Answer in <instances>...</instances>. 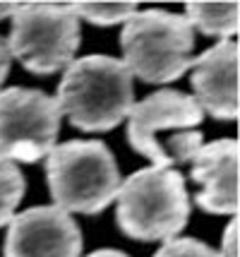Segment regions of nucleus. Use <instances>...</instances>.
Wrapping results in <instances>:
<instances>
[{"label":"nucleus","instance_id":"15","mask_svg":"<svg viewBox=\"0 0 240 257\" xmlns=\"http://www.w3.org/2000/svg\"><path fill=\"white\" fill-rule=\"evenodd\" d=\"M238 226H235V219H230L226 231H223V238H221V250H218V257H238Z\"/></svg>","mask_w":240,"mask_h":257},{"label":"nucleus","instance_id":"11","mask_svg":"<svg viewBox=\"0 0 240 257\" xmlns=\"http://www.w3.org/2000/svg\"><path fill=\"white\" fill-rule=\"evenodd\" d=\"M185 20L192 29L226 41L238 32V3H187Z\"/></svg>","mask_w":240,"mask_h":257},{"label":"nucleus","instance_id":"1","mask_svg":"<svg viewBox=\"0 0 240 257\" xmlns=\"http://www.w3.org/2000/svg\"><path fill=\"white\" fill-rule=\"evenodd\" d=\"M56 101L60 115H68L75 127L87 133L113 130L135 103L132 75L118 58H77L65 67Z\"/></svg>","mask_w":240,"mask_h":257},{"label":"nucleus","instance_id":"14","mask_svg":"<svg viewBox=\"0 0 240 257\" xmlns=\"http://www.w3.org/2000/svg\"><path fill=\"white\" fill-rule=\"evenodd\" d=\"M154 257H218V252L197 238H173L166 240Z\"/></svg>","mask_w":240,"mask_h":257},{"label":"nucleus","instance_id":"2","mask_svg":"<svg viewBox=\"0 0 240 257\" xmlns=\"http://www.w3.org/2000/svg\"><path fill=\"white\" fill-rule=\"evenodd\" d=\"M190 195L173 168H139L115 195V221L132 240H173L187 226Z\"/></svg>","mask_w":240,"mask_h":257},{"label":"nucleus","instance_id":"7","mask_svg":"<svg viewBox=\"0 0 240 257\" xmlns=\"http://www.w3.org/2000/svg\"><path fill=\"white\" fill-rule=\"evenodd\" d=\"M202 118L204 111L194 96L178 89H159L132 103L127 113V140L137 154L151 159L156 168H171L163 149L178 133L202 123Z\"/></svg>","mask_w":240,"mask_h":257},{"label":"nucleus","instance_id":"18","mask_svg":"<svg viewBox=\"0 0 240 257\" xmlns=\"http://www.w3.org/2000/svg\"><path fill=\"white\" fill-rule=\"evenodd\" d=\"M17 5H20V3H0V20L12 17V12L17 10Z\"/></svg>","mask_w":240,"mask_h":257},{"label":"nucleus","instance_id":"10","mask_svg":"<svg viewBox=\"0 0 240 257\" xmlns=\"http://www.w3.org/2000/svg\"><path fill=\"white\" fill-rule=\"evenodd\" d=\"M192 89L199 108L216 120L238 118V44L226 39L192 63Z\"/></svg>","mask_w":240,"mask_h":257},{"label":"nucleus","instance_id":"5","mask_svg":"<svg viewBox=\"0 0 240 257\" xmlns=\"http://www.w3.org/2000/svg\"><path fill=\"white\" fill-rule=\"evenodd\" d=\"M8 48L24 70L53 75L75 60L80 48V20L63 3H20L12 12Z\"/></svg>","mask_w":240,"mask_h":257},{"label":"nucleus","instance_id":"16","mask_svg":"<svg viewBox=\"0 0 240 257\" xmlns=\"http://www.w3.org/2000/svg\"><path fill=\"white\" fill-rule=\"evenodd\" d=\"M10 65H12L10 48H8V41L0 36V87H3V82L8 79V75H10Z\"/></svg>","mask_w":240,"mask_h":257},{"label":"nucleus","instance_id":"6","mask_svg":"<svg viewBox=\"0 0 240 257\" xmlns=\"http://www.w3.org/2000/svg\"><path fill=\"white\" fill-rule=\"evenodd\" d=\"M56 96L41 89H0V157L34 164L46 159L60 133Z\"/></svg>","mask_w":240,"mask_h":257},{"label":"nucleus","instance_id":"3","mask_svg":"<svg viewBox=\"0 0 240 257\" xmlns=\"http://www.w3.org/2000/svg\"><path fill=\"white\" fill-rule=\"evenodd\" d=\"M46 180L58 209L94 216L115 200L120 171L101 140H70L48 152Z\"/></svg>","mask_w":240,"mask_h":257},{"label":"nucleus","instance_id":"9","mask_svg":"<svg viewBox=\"0 0 240 257\" xmlns=\"http://www.w3.org/2000/svg\"><path fill=\"white\" fill-rule=\"evenodd\" d=\"M192 180L202 185L194 195L197 207L206 214L235 216L238 212V142L233 137L202 142L190 154Z\"/></svg>","mask_w":240,"mask_h":257},{"label":"nucleus","instance_id":"17","mask_svg":"<svg viewBox=\"0 0 240 257\" xmlns=\"http://www.w3.org/2000/svg\"><path fill=\"white\" fill-rule=\"evenodd\" d=\"M87 257H130V255L120 252V250H115V247H101V250H94V252H89Z\"/></svg>","mask_w":240,"mask_h":257},{"label":"nucleus","instance_id":"4","mask_svg":"<svg viewBox=\"0 0 240 257\" xmlns=\"http://www.w3.org/2000/svg\"><path fill=\"white\" fill-rule=\"evenodd\" d=\"M123 65L147 84H168L192 67L194 29L185 15L137 10L120 32Z\"/></svg>","mask_w":240,"mask_h":257},{"label":"nucleus","instance_id":"8","mask_svg":"<svg viewBox=\"0 0 240 257\" xmlns=\"http://www.w3.org/2000/svg\"><path fill=\"white\" fill-rule=\"evenodd\" d=\"M5 257H80L82 231L68 212L51 207H32L15 214L8 224Z\"/></svg>","mask_w":240,"mask_h":257},{"label":"nucleus","instance_id":"13","mask_svg":"<svg viewBox=\"0 0 240 257\" xmlns=\"http://www.w3.org/2000/svg\"><path fill=\"white\" fill-rule=\"evenodd\" d=\"M70 8L77 20H87L96 27H113L125 24L137 12V3H72Z\"/></svg>","mask_w":240,"mask_h":257},{"label":"nucleus","instance_id":"12","mask_svg":"<svg viewBox=\"0 0 240 257\" xmlns=\"http://www.w3.org/2000/svg\"><path fill=\"white\" fill-rule=\"evenodd\" d=\"M24 176L15 161L0 157V228L8 226L24 197Z\"/></svg>","mask_w":240,"mask_h":257}]
</instances>
